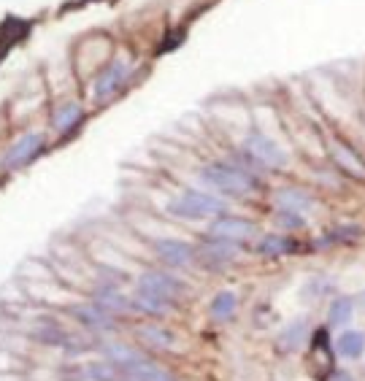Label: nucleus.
Here are the masks:
<instances>
[{"mask_svg": "<svg viewBox=\"0 0 365 381\" xmlns=\"http://www.w3.org/2000/svg\"><path fill=\"white\" fill-rule=\"evenodd\" d=\"M200 176L206 184H212L214 190L233 195V197H246L257 190V182L249 170L236 168V165H225V162H212L200 168Z\"/></svg>", "mask_w": 365, "mask_h": 381, "instance_id": "obj_1", "label": "nucleus"}, {"mask_svg": "<svg viewBox=\"0 0 365 381\" xmlns=\"http://www.w3.org/2000/svg\"><path fill=\"white\" fill-rule=\"evenodd\" d=\"M222 200L214 197L209 192L200 190H187L182 197L171 200L168 203V211L174 217H182V219H192V222H200V219H212V217H219L222 214Z\"/></svg>", "mask_w": 365, "mask_h": 381, "instance_id": "obj_2", "label": "nucleus"}, {"mask_svg": "<svg viewBox=\"0 0 365 381\" xmlns=\"http://www.w3.org/2000/svg\"><path fill=\"white\" fill-rule=\"evenodd\" d=\"M243 149L260 165H268V168H287V162H290L287 152L279 146V141H274L265 133H249L243 141Z\"/></svg>", "mask_w": 365, "mask_h": 381, "instance_id": "obj_3", "label": "nucleus"}, {"mask_svg": "<svg viewBox=\"0 0 365 381\" xmlns=\"http://www.w3.org/2000/svg\"><path fill=\"white\" fill-rule=\"evenodd\" d=\"M306 365H308V373L319 381L328 379V373L333 371V351H330V341H328L325 330L314 333L311 346H308V357H306Z\"/></svg>", "mask_w": 365, "mask_h": 381, "instance_id": "obj_4", "label": "nucleus"}, {"mask_svg": "<svg viewBox=\"0 0 365 381\" xmlns=\"http://www.w3.org/2000/svg\"><path fill=\"white\" fill-rule=\"evenodd\" d=\"M152 249L171 268H184L198 257V249L187 241H179V238H154Z\"/></svg>", "mask_w": 365, "mask_h": 381, "instance_id": "obj_5", "label": "nucleus"}, {"mask_svg": "<svg viewBox=\"0 0 365 381\" xmlns=\"http://www.w3.org/2000/svg\"><path fill=\"white\" fill-rule=\"evenodd\" d=\"M138 289L152 292L157 297L174 303V300L184 292V284L176 279V276H171V273H162V271H144V273L138 276Z\"/></svg>", "mask_w": 365, "mask_h": 381, "instance_id": "obj_6", "label": "nucleus"}, {"mask_svg": "<svg viewBox=\"0 0 365 381\" xmlns=\"http://www.w3.org/2000/svg\"><path fill=\"white\" fill-rule=\"evenodd\" d=\"M212 238L216 241H227V244H243L254 235V224L236 217H216L212 222Z\"/></svg>", "mask_w": 365, "mask_h": 381, "instance_id": "obj_7", "label": "nucleus"}, {"mask_svg": "<svg viewBox=\"0 0 365 381\" xmlns=\"http://www.w3.org/2000/svg\"><path fill=\"white\" fill-rule=\"evenodd\" d=\"M71 317L76 319L82 327H87L90 333H111L117 327V319L106 314L103 309H97L95 303H79L71 306Z\"/></svg>", "mask_w": 365, "mask_h": 381, "instance_id": "obj_8", "label": "nucleus"}, {"mask_svg": "<svg viewBox=\"0 0 365 381\" xmlns=\"http://www.w3.org/2000/svg\"><path fill=\"white\" fill-rule=\"evenodd\" d=\"M92 303L97 309H103L106 314H111V317H130L135 311L133 297H127L122 289H103V286H97L92 292Z\"/></svg>", "mask_w": 365, "mask_h": 381, "instance_id": "obj_9", "label": "nucleus"}, {"mask_svg": "<svg viewBox=\"0 0 365 381\" xmlns=\"http://www.w3.org/2000/svg\"><path fill=\"white\" fill-rule=\"evenodd\" d=\"M124 79H127V65L120 63V60H114V63L109 65V68L95 79L92 92H95L97 100H106V97H111L122 84H124Z\"/></svg>", "mask_w": 365, "mask_h": 381, "instance_id": "obj_10", "label": "nucleus"}, {"mask_svg": "<svg viewBox=\"0 0 365 381\" xmlns=\"http://www.w3.org/2000/svg\"><path fill=\"white\" fill-rule=\"evenodd\" d=\"M41 146H44V135L41 133H28V135H22L8 152H6V162L8 165H25V162H30L38 152H41Z\"/></svg>", "mask_w": 365, "mask_h": 381, "instance_id": "obj_11", "label": "nucleus"}, {"mask_svg": "<svg viewBox=\"0 0 365 381\" xmlns=\"http://www.w3.org/2000/svg\"><path fill=\"white\" fill-rule=\"evenodd\" d=\"M97 351H100L109 362H114L117 368H122V371H127L130 365H135V362L144 360L130 344H122V341H103V344H97Z\"/></svg>", "mask_w": 365, "mask_h": 381, "instance_id": "obj_12", "label": "nucleus"}, {"mask_svg": "<svg viewBox=\"0 0 365 381\" xmlns=\"http://www.w3.org/2000/svg\"><path fill=\"white\" fill-rule=\"evenodd\" d=\"M124 376L130 381H176V376L171 373V371H165L162 365H157L152 360H141V362H135V365H130L127 371H124Z\"/></svg>", "mask_w": 365, "mask_h": 381, "instance_id": "obj_13", "label": "nucleus"}, {"mask_svg": "<svg viewBox=\"0 0 365 381\" xmlns=\"http://www.w3.org/2000/svg\"><path fill=\"white\" fill-rule=\"evenodd\" d=\"M330 155L333 159L349 173V176H355V179H363L365 182V162L346 144H341V141H330Z\"/></svg>", "mask_w": 365, "mask_h": 381, "instance_id": "obj_14", "label": "nucleus"}, {"mask_svg": "<svg viewBox=\"0 0 365 381\" xmlns=\"http://www.w3.org/2000/svg\"><path fill=\"white\" fill-rule=\"evenodd\" d=\"M276 203H279L281 211H292V214H298V217L314 211V197L306 195L303 190H281L276 195Z\"/></svg>", "mask_w": 365, "mask_h": 381, "instance_id": "obj_15", "label": "nucleus"}, {"mask_svg": "<svg viewBox=\"0 0 365 381\" xmlns=\"http://www.w3.org/2000/svg\"><path fill=\"white\" fill-rule=\"evenodd\" d=\"M82 373H84V381H124V371L117 368L114 362L109 360H92V362H84L82 365Z\"/></svg>", "mask_w": 365, "mask_h": 381, "instance_id": "obj_16", "label": "nucleus"}, {"mask_svg": "<svg viewBox=\"0 0 365 381\" xmlns=\"http://www.w3.org/2000/svg\"><path fill=\"white\" fill-rule=\"evenodd\" d=\"M133 303H135V311L149 314V317H168L171 309H174L171 300H162V297H157L152 292H144V289H135Z\"/></svg>", "mask_w": 365, "mask_h": 381, "instance_id": "obj_17", "label": "nucleus"}, {"mask_svg": "<svg viewBox=\"0 0 365 381\" xmlns=\"http://www.w3.org/2000/svg\"><path fill=\"white\" fill-rule=\"evenodd\" d=\"M198 257L203 260L206 268H222L225 262H230L236 257V249L227 241H216V244H209V246H200L198 249Z\"/></svg>", "mask_w": 365, "mask_h": 381, "instance_id": "obj_18", "label": "nucleus"}, {"mask_svg": "<svg viewBox=\"0 0 365 381\" xmlns=\"http://www.w3.org/2000/svg\"><path fill=\"white\" fill-rule=\"evenodd\" d=\"M138 338L144 344H149L152 349H171L176 344V335L171 330L160 327V324H144V327H138Z\"/></svg>", "mask_w": 365, "mask_h": 381, "instance_id": "obj_19", "label": "nucleus"}, {"mask_svg": "<svg viewBox=\"0 0 365 381\" xmlns=\"http://www.w3.org/2000/svg\"><path fill=\"white\" fill-rule=\"evenodd\" d=\"M82 117H84V114H82V106L73 103V100H68V103H62L60 108L52 114V127L60 130V133H65V130H71L73 125H79Z\"/></svg>", "mask_w": 365, "mask_h": 381, "instance_id": "obj_20", "label": "nucleus"}, {"mask_svg": "<svg viewBox=\"0 0 365 381\" xmlns=\"http://www.w3.org/2000/svg\"><path fill=\"white\" fill-rule=\"evenodd\" d=\"M68 335H71V333H65V330L57 327V324H46V327H38V330H32L30 333V338L35 344H44V346H52V349H65Z\"/></svg>", "mask_w": 365, "mask_h": 381, "instance_id": "obj_21", "label": "nucleus"}, {"mask_svg": "<svg viewBox=\"0 0 365 381\" xmlns=\"http://www.w3.org/2000/svg\"><path fill=\"white\" fill-rule=\"evenodd\" d=\"M236 306H238V295L230 292V289H225V292H219L212 300V317L225 322V319H230L236 314Z\"/></svg>", "mask_w": 365, "mask_h": 381, "instance_id": "obj_22", "label": "nucleus"}, {"mask_svg": "<svg viewBox=\"0 0 365 381\" xmlns=\"http://www.w3.org/2000/svg\"><path fill=\"white\" fill-rule=\"evenodd\" d=\"M338 351L344 354V357H360L365 351V335L360 330H346V333H341V338H338Z\"/></svg>", "mask_w": 365, "mask_h": 381, "instance_id": "obj_23", "label": "nucleus"}, {"mask_svg": "<svg viewBox=\"0 0 365 381\" xmlns=\"http://www.w3.org/2000/svg\"><path fill=\"white\" fill-rule=\"evenodd\" d=\"M306 335V324L303 322H290L284 330H281V338H279V346L284 351H295L303 344Z\"/></svg>", "mask_w": 365, "mask_h": 381, "instance_id": "obj_24", "label": "nucleus"}, {"mask_svg": "<svg viewBox=\"0 0 365 381\" xmlns=\"http://www.w3.org/2000/svg\"><path fill=\"white\" fill-rule=\"evenodd\" d=\"M290 246H292V241H287V238H281V235H265V238H260L257 252L260 254H284V252H290Z\"/></svg>", "mask_w": 365, "mask_h": 381, "instance_id": "obj_25", "label": "nucleus"}, {"mask_svg": "<svg viewBox=\"0 0 365 381\" xmlns=\"http://www.w3.org/2000/svg\"><path fill=\"white\" fill-rule=\"evenodd\" d=\"M352 317V300L349 297H338L333 306H330V324L335 327H341V324H346Z\"/></svg>", "mask_w": 365, "mask_h": 381, "instance_id": "obj_26", "label": "nucleus"}, {"mask_svg": "<svg viewBox=\"0 0 365 381\" xmlns=\"http://www.w3.org/2000/svg\"><path fill=\"white\" fill-rule=\"evenodd\" d=\"M276 222L290 227V230H295V227L303 224V217H298V214H292V211H279V214H276Z\"/></svg>", "mask_w": 365, "mask_h": 381, "instance_id": "obj_27", "label": "nucleus"}, {"mask_svg": "<svg viewBox=\"0 0 365 381\" xmlns=\"http://www.w3.org/2000/svg\"><path fill=\"white\" fill-rule=\"evenodd\" d=\"M8 365H11V357H8L6 351H0V371H6Z\"/></svg>", "mask_w": 365, "mask_h": 381, "instance_id": "obj_28", "label": "nucleus"}]
</instances>
